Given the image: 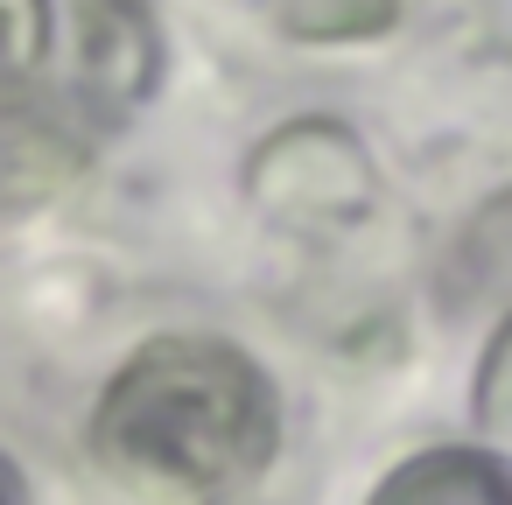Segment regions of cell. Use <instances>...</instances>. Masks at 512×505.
I'll use <instances>...</instances> for the list:
<instances>
[{"label":"cell","instance_id":"1","mask_svg":"<svg viewBox=\"0 0 512 505\" xmlns=\"http://www.w3.org/2000/svg\"><path fill=\"white\" fill-rule=\"evenodd\" d=\"M92 456L134 491L225 505L281 456V393L232 337H148L92 407Z\"/></svg>","mask_w":512,"mask_h":505},{"label":"cell","instance_id":"2","mask_svg":"<svg viewBox=\"0 0 512 505\" xmlns=\"http://www.w3.org/2000/svg\"><path fill=\"white\" fill-rule=\"evenodd\" d=\"M162 78L148 0H8V134H120Z\"/></svg>","mask_w":512,"mask_h":505},{"label":"cell","instance_id":"3","mask_svg":"<svg viewBox=\"0 0 512 505\" xmlns=\"http://www.w3.org/2000/svg\"><path fill=\"white\" fill-rule=\"evenodd\" d=\"M246 197L274 225H351L372 211L379 176H372V155L358 148L351 127L309 113V120H295L253 148Z\"/></svg>","mask_w":512,"mask_h":505},{"label":"cell","instance_id":"4","mask_svg":"<svg viewBox=\"0 0 512 505\" xmlns=\"http://www.w3.org/2000/svg\"><path fill=\"white\" fill-rule=\"evenodd\" d=\"M365 505H512V456L498 442H435L393 463Z\"/></svg>","mask_w":512,"mask_h":505},{"label":"cell","instance_id":"5","mask_svg":"<svg viewBox=\"0 0 512 505\" xmlns=\"http://www.w3.org/2000/svg\"><path fill=\"white\" fill-rule=\"evenodd\" d=\"M274 22L295 43H379L400 22V0H274Z\"/></svg>","mask_w":512,"mask_h":505},{"label":"cell","instance_id":"6","mask_svg":"<svg viewBox=\"0 0 512 505\" xmlns=\"http://www.w3.org/2000/svg\"><path fill=\"white\" fill-rule=\"evenodd\" d=\"M470 407H477V435L512 456V316L491 330V344H484V358H477Z\"/></svg>","mask_w":512,"mask_h":505},{"label":"cell","instance_id":"7","mask_svg":"<svg viewBox=\"0 0 512 505\" xmlns=\"http://www.w3.org/2000/svg\"><path fill=\"white\" fill-rule=\"evenodd\" d=\"M463 267H470L477 281H512V197H498V204L470 225Z\"/></svg>","mask_w":512,"mask_h":505}]
</instances>
